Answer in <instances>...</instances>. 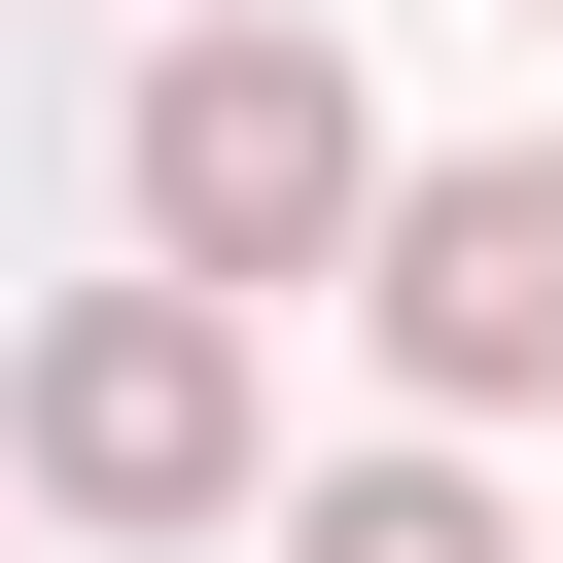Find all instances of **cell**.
Segmentation results:
<instances>
[{"label":"cell","instance_id":"obj_1","mask_svg":"<svg viewBox=\"0 0 563 563\" xmlns=\"http://www.w3.org/2000/svg\"><path fill=\"white\" fill-rule=\"evenodd\" d=\"M352 211H387V106H352L282 0L141 35V282H176V317H282V282H352Z\"/></svg>","mask_w":563,"mask_h":563},{"label":"cell","instance_id":"obj_2","mask_svg":"<svg viewBox=\"0 0 563 563\" xmlns=\"http://www.w3.org/2000/svg\"><path fill=\"white\" fill-rule=\"evenodd\" d=\"M0 493H35V528H106V563L246 528V317H176V282H70V317L0 352Z\"/></svg>","mask_w":563,"mask_h":563},{"label":"cell","instance_id":"obj_3","mask_svg":"<svg viewBox=\"0 0 563 563\" xmlns=\"http://www.w3.org/2000/svg\"><path fill=\"white\" fill-rule=\"evenodd\" d=\"M352 282H387V387H422V422H528V387H563V141L387 176V211H352Z\"/></svg>","mask_w":563,"mask_h":563},{"label":"cell","instance_id":"obj_4","mask_svg":"<svg viewBox=\"0 0 563 563\" xmlns=\"http://www.w3.org/2000/svg\"><path fill=\"white\" fill-rule=\"evenodd\" d=\"M282 563H528V528H493L457 457H317V493H282Z\"/></svg>","mask_w":563,"mask_h":563}]
</instances>
